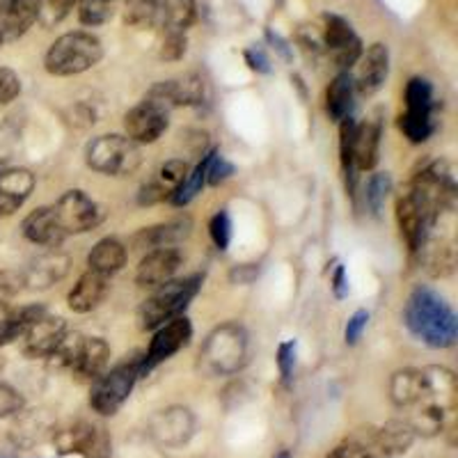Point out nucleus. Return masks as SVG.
Instances as JSON below:
<instances>
[{
	"instance_id": "412c9836",
	"label": "nucleus",
	"mask_w": 458,
	"mask_h": 458,
	"mask_svg": "<svg viewBox=\"0 0 458 458\" xmlns=\"http://www.w3.org/2000/svg\"><path fill=\"white\" fill-rule=\"evenodd\" d=\"M69 271V257L57 252L55 248H51V252H44V255L35 257L30 264L26 266V271H21L23 286L28 289H48L55 282L63 280Z\"/></svg>"
},
{
	"instance_id": "1a4fd4ad",
	"label": "nucleus",
	"mask_w": 458,
	"mask_h": 458,
	"mask_svg": "<svg viewBox=\"0 0 458 458\" xmlns=\"http://www.w3.org/2000/svg\"><path fill=\"white\" fill-rule=\"evenodd\" d=\"M172 106L167 104L165 94L161 92L158 83L142 97L138 106L124 114L126 136L138 145H151L163 136L170 126Z\"/></svg>"
},
{
	"instance_id": "a878e982",
	"label": "nucleus",
	"mask_w": 458,
	"mask_h": 458,
	"mask_svg": "<svg viewBox=\"0 0 458 458\" xmlns=\"http://www.w3.org/2000/svg\"><path fill=\"white\" fill-rule=\"evenodd\" d=\"M191 234V220L179 218L170 223L154 225V227L140 229L133 236V245L140 250H158V248H174L179 241H183Z\"/></svg>"
},
{
	"instance_id": "5701e85b",
	"label": "nucleus",
	"mask_w": 458,
	"mask_h": 458,
	"mask_svg": "<svg viewBox=\"0 0 458 458\" xmlns=\"http://www.w3.org/2000/svg\"><path fill=\"white\" fill-rule=\"evenodd\" d=\"M108 277L101 276V273L85 271L79 277V282L72 286V292L67 296V305L72 312L76 314H88L92 310H97L101 302L108 296Z\"/></svg>"
},
{
	"instance_id": "7c9ffc66",
	"label": "nucleus",
	"mask_w": 458,
	"mask_h": 458,
	"mask_svg": "<svg viewBox=\"0 0 458 458\" xmlns=\"http://www.w3.org/2000/svg\"><path fill=\"white\" fill-rule=\"evenodd\" d=\"M126 264V248L122 241L117 239H101L94 245L88 255V271L101 273V276L110 277L117 271H122Z\"/></svg>"
},
{
	"instance_id": "b1692460",
	"label": "nucleus",
	"mask_w": 458,
	"mask_h": 458,
	"mask_svg": "<svg viewBox=\"0 0 458 458\" xmlns=\"http://www.w3.org/2000/svg\"><path fill=\"white\" fill-rule=\"evenodd\" d=\"M396 220H399V229L403 241L408 243V250L415 255L417 248L422 245L424 236L428 232V220L424 218V214L420 211L417 202L412 199V195L408 193V188L396 199Z\"/></svg>"
},
{
	"instance_id": "49530a36",
	"label": "nucleus",
	"mask_w": 458,
	"mask_h": 458,
	"mask_svg": "<svg viewBox=\"0 0 458 458\" xmlns=\"http://www.w3.org/2000/svg\"><path fill=\"white\" fill-rule=\"evenodd\" d=\"M23 289L21 273L0 271V302H7Z\"/></svg>"
},
{
	"instance_id": "7ed1b4c3",
	"label": "nucleus",
	"mask_w": 458,
	"mask_h": 458,
	"mask_svg": "<svg viewBox=\"0 0 458 458\" xmlns=\"http://www.w3.org/2000/svg\"><path fill=\"white\" fill-rule=\"evenodd\" d=\"M101 57H104V44L99 37L85 30L64 32L63 37H57L44 55V69L51 76L67 79V76H79V73L97 67Z\"/></svg>"
},
{
	"instance_id": "ddd939ff",
	"label": "nucleus",
	"mask_w": 458,
	"mask_h": 458,
	"mask_svg": "<svg viewBox=\"0 0 458 458\" xmlns=\"http://www.w3.org/2000/svg\"><path fill=\"white\" fill-rule=\"evenodd\" d=\"M60 454H79L83 458H110L113 443L104 427L92 422H76L53 436Z\"/></svg>"
},
{
	"instance_id": "cd10ccee",
	"label": "nucleus",
	"mask_w": 458,
	"mask_h": 458,
	"mask_svg": "<svg viewBox=\"0 0 458 458\" xmlns=\"http://www.w3.org/2000/svg\"><path fill=\"white\" fill-rule=\"evenodd\" d=\"M198 16V0H157V26L163 32H186Z\"/></svg>"
},
{
	"instance_id": "a18cd8bd",
	"label": "nucleus",
	"mask_w": 458,
	"mask_h": 458,
	"mask_svg": "<svg viewBox=\"0 0 458 458\" xmlns=\"http://www.w3.org/2000/svg\"><path fill=\"white\" fill-rule=\"evenodd\" d=\"M367 323H369V312H367V310H358V312L349 318L346 328H344V339H346L349 346H353V344L360 342L362 333L367 330Z\"/></svg>"
},
{
	"instance_id": "ea45409f",
	"label": "nucleus",
	"mask_w": 458,
	"mask_h": 458,
	"mask_svg": "<svg viewBox=\"0 0 458 458\" xmlns=\"http://www.w3.org/2000/svg\"><path fill=\"white\" fill-rule=\"evenodd\" d=\"M296 339H286V342H282L277 346V369H280V376L284 383L292 380L293 369H296Z\"/></svg>"
},
{
	"instance_id": "864d4df0",
	"label": "nucleus",
	"mask_w": 458,
	"mask_h": 458,
	"mask_svg": "<svg viewBox=\"0 0 458 458\" xmlns=\"http://www.w3.org/2000/svg\"><path fill=\"white\" fill-rule=\"evenodd\" d=\"M0 44H3V42H0Z\"/></svg>"
},
{
	"instance_id": "39448f33",
	"label": "nucleus",
	"mask_w": 458,
	"mask_h": 458,
	"mask_svg": "<svg viewBox=\"0 0 458 458\" xmlns=\"http://www.w3.org/2000/svg\"><path fill=\"white\" fill-rule=\"evenodd\" d=\"M202 289V276H188L157 286L138 310V323L142 330H157L163 323L182 317Z\"/></svg>"
},
{
	"instance_id": "2f4dec72",
	"label": "nucleus",
	"mask_w": 458,
	"mask_h": 458,
	"mask_svg": "<svg viewBox=\"0 0 458 458\" xmlns=\"http://www.w3.org/2000/svg\"><path fill=\"white\" fill-rule=\"evenodd\" d=\"M44 312H47V308H42V305L12 308L7 302H0V346L16 342L28 328V323Z\"/></svg>"
},
{
	"instance_id": "58836bf2",
	"label": "nucleus",
	"mask_w": 458,
	"mask_h": 458,
	"mask_svg": "<svg viewBox=\"0 0 458 458\" xmlns=\"http://www.w3.org/2000/svg\"><path fill=\"white\" fill-rule=\"evenodd\" d=\"M208 234L218 250H227L229 241H232V218L225 208H220L218 214L208 220Z\"/></svg>"
},
{
	"instance_id": "3c124183",
	"label": "nucleus",
	"mask_w": 458,
	"mask_h": 458,
	"mask_svg": "<svg viewBox=\"0 0 458 458\" xmlns=\"http://www.w3.org/2000/svg\"><path fill=\"white\" fill-rule=\"evenodd\" d=\"M276 458H292V454H289V452H280Z\"/></svg>"
},
{
	"instance_id": "9d476101",
	"label": "nucleus",
	"mask_w": 458,
	"mask_h": 458,
	"mask_svg": "<svg viewBox=\"0 0 458 458\" xmlns=\"http://www.w3.org/2000/svg\"><path fill=\"white\" fill-rule=\"evenodd\" d=\"M53 360L67 367L72 374L94 380L108 369L110 346L101 337H83L79 333H67Z\"/></svg>"
},
{
	"instance_id": "a19ab883",
	"label": "nucleus",
	"mask_w": 458,
	"mask_h": 458,
	"mask_svg": "<svg viewBox=\"0 0 458 458\" xmlns=\"http://www.w3.org/2000/svg\"><path fill=\"white\" fill-rule=\"evenodd\" d=\"M21 94V79L19 73L7 67H0V106L10 104Z\"/></svg>"
},
{
	"instance_id": "8fccbe9b",
	"label": "nucleus",
	"mask_w": 458,
	"mask_h": 458,
	"mask_svg": "<svg viewBox=\"0 0 458 458\" xmlns=\"http://www.w3.org/2000/svg\"><path fill=\"white\" fill-rule=\"evenodd\" d=\"M266 39H268V42L273 44V48H277V51L286 57V60L292 57V48H289V44H286L280 35H276L273 30H266Z\"/></svg>"
},
{
	"instance_id": "c756f323",
	"label": "nucleus",
	"mask_w": 458,
	"mask_h": 458,
	"mask_svg": "<svg viewBox=\"0 0 458 458\" xmlns=\"http://www.w3.org/2000/svg\"><path fill=\"white\" fill-rule=\"evenodd\" d=\"M21 229L23 236H26L30 243L44 245V248H57V245L64 241V236L60 234L55 218H53L51 214V207H39L35 208L32 214H28Z\"/></svg>"
},
{
	"instance_id": "f3484780",
	"label": "nucleus",
	"mask_w": 458,
	"mask_h": 458,
	"mask_svg": "<svg viewBox=\"0 0 458 458\" xmlns=\"http://www.w3.org/2000/svg\"><path fill=\"white\" fill-rule=\"evenodd\" d=\"M182 264L183 257L177 248H158V250H149L142 257L140 266H138V286H142V289H157V286L174 280V276L179 273Z\"/></svg>"
},
{
	"instance_id": "79ce46f5",
	"label": "nucleus",
	"mask_w": 458,
	"mask_h": 458,
	"mask_svg": "<svg viewBox=\"0 0 458 458\" xmlns=\"http://www.w3.org/2000/svg\"><path fill=\"white\" fill-rule=\"evenodd\" d=\"M23 411V396L14 387L0 383V420L14 417Z\"/></svg>"
},
{
	"instance_id": "a211bd4d",
	"label": "nucleus",
	"mask_w": 458,
	"mask_h": 458,
	"mask_svg": "<svg viewBox=\"0 0 458 458\" xmlns=\"http://www.w3.org/2000/svg\"><path fill=\"white\" fill-rule=\"evenodd\" d=\"M195 420L191 415L188 408H167L161 411L158 415H154L149 424L151 437L157 440L163 447H179V445H186L188 437L193 436Z\"/></svg>"
},
{
	"instance_id": "09e8293b",
	"label": "nucleus",
	"mask_w": 458,
	"mask_h": 458,
	"mask_svg": "<svg viewBox=\"0 0 458 458\" xmlns=\"http://www.w3.org/2000/svg\"><path fill=\"white\" fill-rule=\"evenodd\" d=\"M333 293L339 301L349 296V277H346V268L342 264H337L333 273Z\"/></svg>"
},
{
	"instance_id": "4c0bfd02",
	"label": "nucleus",
	"mask_w": 458,
	"mask_h": 458,
	"mask_svg": "<svg viewBox=\"0 0 458 458\" xmlns=\"http://www.w3.org/2000/svg\"><path fill=\"white\" fill-rule=\"evenodd\" d=\"M126 21L133 26H157V0H126Z\"/></svg>"
},
{
	"instance_id": "0eeeda50",
	"label": "nucleus",
	"mask_w": 458,
	"mask_h": 458,
	"mask_svg": "<svg viewBox=\"0 0 458 458\" xmlns=\"http://www.w3.org/2000/svg\"><path fill=\"white\" fill-rule=\"evenodd\" d=\"M85 163L89 170L106 177H129L140 167L142 151L138 142L120 133L94 138L85 147Z\"/></svg>"
},
{
	"instance_id": "dca6fc26",
	"label": "nucleus",
	"mask_w": 458,
	"mask_h": 458,
	"mask_svg": "<svg viewBox=\"0 0 458 458\" xmlns=\"http://www.w3.org/2000/svg\"><path fill=\"white\" fill-rule=\"evenodd\" d=\"M387 73H390V48L380 42L371 44L358 60V72L353 76L355 94L360 97L376 94L386 85Z\"/></svg>"
},
{
	"instance_id": "aec40b11",
	"label": "nucleus",
	"mask_w": 458,
	"mask_h": 458,
	"mask_svg": "<svg viewBox=\"0 0 458 458\" xmlns=\"http://www.w3.org/2000/svg\"><path fill=\"white\" fill-rule=\"evenodd\" d=\"M35 191V174L26 167L0 170V218L16 214Z\"/></svg>"
},
{
	"instance_id": "f704fd0d",
	"label": "nucleus",
	"mask_w": 458,
	"mask_h": 458,
	"mask_svg": "<svg viewBox=\"0 0 458 458\" xmlns=\"http://www.w3.org/2000/svg\"><path fill=\"white\" fill-rule=\"evenodd\" d=\"M392 193V177L387 172H376L371 174L369 182H367L365 188V202L367 208H369L374 216H380L383 207H386L387 198Z\"/></svg>"
},
{
	"instance_id": "20e7f679",
	"label": "nucleus",
	"mask_w": 458,
	"mask_h": 458,
	"mask_svg": "<svg viewBox=\"0 0 458 458\" xmlns=\"http://www.w3.org/2000/svg\"><path fill=\"white\" fill-rule=\"evenodd\" d=\"M248 362V333L241 323H223L199 351V367L208 376L239 374Z\"/></svg>"
},
{
	"instance_id": "f03ea898",
	"label": "nucleus",
	"mask_w": 458,
	"mask_h": 458,
	"mask_svg": "<svg viewBox=\"0 0 458 458\" xmlns=\"http://www.w3.org/2000/svg\"><path fill=\"white\" fill-rule=\"evenodd\" d=\"M403 323L412 337L431 349H452L458 337V321L452 305L436 289L415 286L403 310Z\"/></svg>"
},
{
	"instance_id": "473e14b6",
	"label": "nucleus",
	"mask_w": 458,
	"mask_h": 458,
	"mask_svg": "<svg viewBox=\"0 0 458 458\" xmlns=\"http://www.w3.org/2000/svg\"><path fill=\"white\" fill-rule=\"evenodd\" d=\"M216 149L207 151L202 157V161L198 163V165L193 167V170L188 172L186 179L182 182V186L172 193L170 202L174 204V207H186V204L193 202L195 198H198L199 193H202V188L207 186V174H208V163H211V158H214Z\"/></svg>"
},
{
	"instance_id": "c9c22d12",
	"label": "nucleus",
	"mask_w": 458,
	"mask_h": 458,
	"mask_svg": "<svg viewBox=\"0 0 458 458\" xmlns=\"http://www.w3.org/2000/svg\"><path fill=\"white\" fill-rule=\"evenodd\" d=\"M39 21L47 28L57 26L60 21H64L72 10L79 5V0H39Z\"/></svg>"
},
{
	"instance_id": "2eb2a0df",
	"label": "nucleus",
	"mask_w": 458,
	"mask_h": 458,
	"mask_svg": "<svg viewBox=\"0 0 458 458\" xmlns=\"http://www.w3.org/2000/svg\"><path fill=\"white\" fill-rule=\"evenodd\" d=\"M67 323L60 317H51L48 312L39 314L28 323V328L23 330L21 349L28 358H53L55 351L60 349V344L67 337Z\"/></svg>"
},
{
	"instance_id": "603ef678",
	"label": "nucleus",
	"mask_w": 458,
	"mask_h": 458,
	"mask_svg": "<svg viewBox=\"0 0 458 458\" xmlns=\"http://www.w3.org/2000/svg\"><path fill=\"white\" fill-rule=\"evenodd\" d=\"M3 369H5V358L0 355V374H3Z\"/></svg>"
},
{
	"instance_id": "bb28decb",
	"label": "nucleus",
	"mask_w": 458,
	"mask_h": 458,
	"mask_svg": "<svg viewBox=\"0 0 458 458\" xmlns=\"http://www.w3.org/2000/svg\"><path fill=\"white\" fill-rule=\"evenodd\" d=\"M158 88L163 89L172 110L179 106H202L207 99V83L198 73H183L179 79L161 81Z\"/></svg>"
},
{
	"instance_id": "393cba45",
	"label": "nucleus",
	"mask_w": 458,
	"mask_h": 458,
	"mask_svg": "<svg viewBox=\"0 0 458 458\" xmlns=\"http://www.w3.org/2000/svg\"><path fill=\"white\" fill-rule=\"evenodd\" d=\"M326 458H394L380 440L378 428H362L339 443Z\"/></svg>"
},
{
	"instance_id": "f8f14e48",
	"label": "nucleus",
	"mask_w": 458,
	"mask_h": 458,
	"mask_svg": "<svg viewBox=\"0 0 458 458\" xmlns=\"http://www.w3.org/2000/svg\"><path fill=\"white\" fill-rule=\"evenodd\" d=\"M51 214L64 239L72 234H85L104 220V208L83 191H67L55 204H51Z\"/></svg>"
},
{
	"instance_id": "4be33fe9",
	"label": "nucleus",
	"mask_w": 458,
	"mask_h": 458,
	"mask_svg": "<svg viewBox=\"0 0 458 458\" xmlns=\"http://www.w3.org/2000/svg\"><path fill=\"white\" fill-rule=\"evenodd\" d=\"M380 136H383V122L380 117H371L367 122H355L353 133V165L358 172L374 170L380 157Z\"/></svg>"
},
{
	"instance_id": "37998d69",
	"label": "nucleus",
	"mask_w": 458,
	"mask_h": 458,
	"mask_svg": "<svg viewBox=\"0 0 458 458\" xmlns=\"http://www.w3.org/2000/svg\"><path fill=\"white\" fill-rule=\"evenodd\" d=\"M183 53H186V32H163V60H179L183 57Z\"/></svg>"
},
{
	"instance_id": "f257e3e1",
	"label": "nucleus",
	"mask_w": 458,
	"mask_h": 458,
	"mask_svg": "<svg viewBox=\"0 0 458 458\" xmlns=\"http://www.w3.org/2000/svg\"><path fill=\"white\" fill-rule=\"evenodd\" d=\"M456 376L445 367L401 369L390 380V399L415 436H437L456 412Z\"/></svg>"
},
{
	"instance_id": "e433bc0d",
	"label": "nucleus",
	"mask_w": 458,
	"mask_h": 458,
	"mask_svg": "<svg viewBox=\"0 0 458 458\" xmlns=\"http://www.w3.org/2000/svg\"><path fill=\"white\" fill-rule=\"evenodd\" d=\"M186 174H188V163L183 161V158H172V161L163 163L161 165V170H158L157 174V182L165 188L167 195L172 198V193L182 186Z\"/></svg>"
},
{
	"instance_id": "72a5a7b5",
	"label": "nucleus",
	"mask_w": 458,
	"mask_h": 458,
	"mask_svg": "<svg viewBox=\"0 0 458 458\" xmlns=\"http://www.w3.org/2000/svg\"><path fill=\"white\" fill-rule=\"evenodd\" d=\"M120 0H79V21L88 28L108 23Z\"/></svg>"
},
{
	"instance_id": "423d86ee",
	"label": "nucleus",
	"mask_w": 458,
	"mask_h": 458,
	"mask_svg": "<svg viewBox=\"0 0 458 458\" xmlns=\"http://www.w3.org/2000/svg\"><path fill=\"white\" fill-rule=\"evenodd\" d=\"M138 378H142V355H131L122 360L113 369H106L99 378H94L89 392V408L101 417L117 415L126 399L136 387Z\"/></svg>"
},
{
	"instance_id": "c03bdc74",
	"label": "nucleus",
	"mask_w": 458,
	"mask_h": 458,
	"mask_svg": "<svg viewBox=\"0 0 458 458\" xmlns=\"http://www.w3.org/2000/svg\"><path fill=\"white\" fill-rule=\"evenodd\" d=\"M236 172V167L232 165L229 161H225L223 157H220V151L216 149L214 158H211V163H208V174H207V183L208 186H218V183L227 182L232 174Z\"/></svg>"
},
{
	"instance_id": "6e6552de",
	"label": "nucleus",
	"mask_w": 458,
	"mask_h": 458,
	"mask_svg": "<svg viewBox=\"0 0 458 458\" xmlns=\"http://www.w3.org/2000/svg\"><path fill=\"white\" fill-rule=\"evenodd\" d=\"M403 99H406V113L399 117V129L412 145H422L437 129L436 89L431 81L415 76L408 81Z\"/></svg>"
},
{
	"instance_id": "9b49d317",
	"label": "nucleus",
	"mask_w": 458,
	"mask_h": 458,
	"mask_svg": "<svg viewBox=\"0 0 458 458\" xmlns=\"http://www.w3.org/2000/svg\"><path fill=\"white\" fill-rule=\"evenodd\" d=\"M321 39L318 47L326 55L330 57V63L339 69V72H351L353 64H358L360 55H362V39L358 32L353 30L344 16L339 14H323L321 16Z\"/></svg>"
},
{
	"instance_id": "de8ad7c7",
	"label": "nucleus",
	"mask_w": 458,
	"mask_h": 458,
	"mask_svg": "<svg viewBox=\"0 0 458 458\" xmlns=\"http://www.w3.org/2000/svg\"><path fill=\"white\" fill-rule=\"evenodd\" d=\"M245 63H248V67L252 69V72L257 73H271V60H268V55H266L261 48L252 47L248 48V51L243 53Z\"/></svg>"
},
{
	"instance_id": "c85d7f7f",
	"label": "nucleus",
	"mask_w": 458,
	"mask_h": 458,
	"mask_svg": "<svg viewBox=\"0 0 458 458\" xmlns=\"http://www.w3.org/2000/svg\"><path fill=\"white\" fill-rule=\"evenodd\" d=\"M355 106V85H353V73L351 72H339L328 85L326 92V113L333 122H342L351 117Z\"/></svg>"
},
{
	"instance_id": "4468645a",
	"label": "nucleus",
	"mask_w": 458,
	"mask_h": 458,
	"mask_svg": "<svg viewBox=\"0 0 458 458\" xmlns=\"http://www.w3.org/2000/svg\"><path fill=\"white\" fill-rule=\"evenodd\" d=\"M191 337H193V323L183 314L163 323L161 328H157V333H154V339H151L147 353H142V376L157 369L158 365H163L172 355H177L183 346H188Z\"/></svg>"
},
{
	"instance_id": "6ab92c4d",
	"label": "nucleus",
	"mask_w": 458,
	"mask_h": 458,
	"mask_svg": "<svg viewBox=\"0 0 458 458\" xmlns=\"http://www.w3.org/2000/svg\"><path fill=\"white\" fill-rule=\"evenodd\" d=\"M39 0H0V42L21 39L39 21Z\"/></svg>"
}]
</instances>
